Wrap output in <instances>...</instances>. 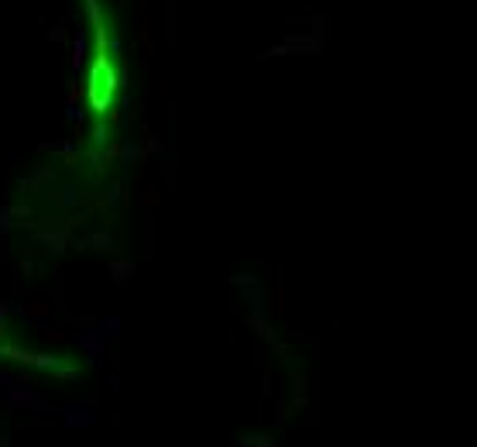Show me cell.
<instances>
[{
  "mask_svg": "<svg viewBox=\"0 0 477 447\" xmlns=\"http://www.w3.org/2000/svg\"><path fill=\"white\" fill-rule=\"evenodd\" d=\"M66 38H73V35L66 31V24H52V28H48V41H66Z\"/></svg>",
  "mask_w": 477,
  "mask_h": 447,
  "instance_id": "cell-9",
  "label": "cell"
},
{
  "mask_svg": "<svg viewBox=\"0 0 477 447\" xmlns=\"http://www.w3.org/2000/svg\"><path fill=\"white\" fill-rule=\"evenodd\" d=\"M155 66V90H159L161 97H172L175 93V73H172V66H165V62H152Z\"/></svg>",
  "mask_w": 477,
  "mask_h": 447,
  "instance_id": "cell-3",
  "label": "cell"
},
{
  "mask_svg": "<svg viewBox=\"0 0 477 447\" xmlns=\"http://www.w3.org/2000/svg\"><path fill=\"white\" fill-rule=\"evenodd\" d=\"M86 66V35L82 31H73V69L80 73Z\"/></svg>",
  "mask_w": 477,
  "mask_h": 447,
  "instance_id": "cell-5",
  "label": "cell"
},
{
  "mask_svg": "<svg viewBox=\"0 0 477 447\" xmlns=\"http://www.w3.org/2000/svg\"><path fill=\"white\" fill-rule=\"evenodd\" d=\"M110 272H114V283L124 285L131 276H134V265H131V262H124V265H110Z\"/></svg>",
  "mask_w": 477,
  "mask_h": 447,
  "instance_id": "cell-8",
  "label": "cell"
},
{
  "mask_svg": "<svg viewBox=\"0 0 477 447\" xmlns=\"http://www.w3.org/2000/svg\"><path fill=\"white\" fill-rule=\"evenodd\" d=\"M141 204H145V206H159V204H165V193H161L155 183H148V186H145V193H141Z\"/></svg>",
  "mask_w": 477,
  "mask_h": 447,
  "instance_id": "cell-7",
  "label": "cell"
},
{
  "mask_svg": "<svg viewBox=\"0 0 477 447\" xmlns=\"http://www.w3.org/2000/svg\"><path fill=\"white\" fill-rule=\"evenodd\" d=\"M93 244H96V251H110V238H107V234H96Z\"/></svg>",
  "mask_w": 477,
  "mask_h": 447,
  "instance_id": "cell-10",
  "label": "cell"
},
{
  "mask_svg": "<svg viewBox=\"0 0 477 447\" xmlns=\"http://www.w3.org/2000/svg\"><path fill=\"white\" fill-rule=\"evenodd\" d=\"M268 313H288V269L275 265L272 289H268Z\"/></svg>",
  "mask_w": 477,
  "mask_h": 447,
  "instance_id": "cell-2",
  "label": "cell"
},
{
  "mask_svg": "<svg viewBox=\"0 0 477 447\" xmlns=\"http://www.w3.org/2000/svg\"><path fill=\"white\" fill-rule=\"evenodd\" d=\"M82 10H86L89 31H96V28H107V17H103V3H100V0H82Z\"/></svg>",
  "mask_w": 477,
  "mask_h": 447,
  "instance_id": "cell-4",
  "label": "cell"
},
{
  "mask_svg": "<svg viewBox=\"0 0 477 447\" xmlns=\"http://www.w3.org/2000/svg\"><path fill=\"white\" fill-rule=\"evenodd\" d=\"M21 313H24V317H48V313H52V306H48L45 299H31V303H24V306H21Z\"/></svg>",
  "mask_w": 477,
  "mask_h": 447,
  "instance_id": "cell-6",
  "label": "cell"
},
{
  "mask_svg": "<svg viewBox=\"0 0 477 447\" xmlns=\"http://www.w3.org/2000/svg\"><path fill=\"white\" fill-rule=\"evenodd\" d=\"M138 45H145V55L159 62V0H138Z\"/></svg>",
  "mask_w": 477,
  "mask_h": 447,
  "instance_id": "cell-1",
  "label": "cell"
}]
</instances>
